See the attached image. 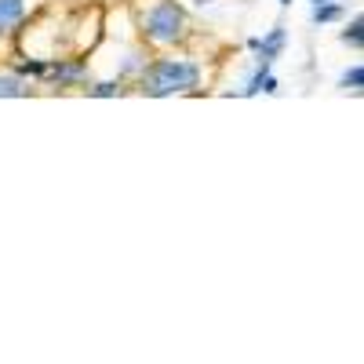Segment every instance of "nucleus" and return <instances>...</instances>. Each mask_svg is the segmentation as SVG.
<instances>
[{
	"instance_id": "obj_10",
	"label": "nucleus",
	"mask_w": 364,
	"mask_h": 364,
	"mask_svg": "<svg viewBox=\"0 0 364 364\" xmlns=\"http://www.w3.org/2000/svg\"><path fill=\"white\" fill-rule=\"evenodd\" d=\"M18 77H44L48 70V58H18V63L11 66Z\"/></svg>"
},
{
	"instance_id": "obj_12",
	"label": "nucleus",
	"mask_w": 364,
	"mask_h": 364,
	"mask_svg": "<svg viewBox=\"0 0 364 364\" xmlns=\"http://www.w3.org/2000/svg\"><path fill=\"white\" fill-rule=\"evenodd\" d=\"M91 95H95V99H113V95H120V80H99L95 87H91Z\"/></svg>"
},
{
	"instance_id": "obj_4",
	"label": "nucleus",
	"mask_w": 364,
	"mask_h": 364,
	"mask_svg": "<svg viewBox=\"0 0 364 364\" xmlns=\"http://www.w3.org/2000/svg\"><path fill=\"white\" fill-rule=\"evenodd\" d=\"M284 44H288V29H284V26H273L266 37H248V48L262 58V63H277L281 51H284Z\"/></svg>"
},
{
	"instance_id": "obj_11",
	"label": "nucleus",
	"mask_w": 364,
	"mask_h": 364,
	"mask_svg": "<svg viewBox=\"0 0 364 364\" xmlns=\"http://www.w3.org/2000/svg\"><path fill=\"white\" fill-rule=\"evenodd\" d=\"M339 87H346V91H360V87H364V66H360V63H353V66L343 73Z\"/></svg>"
},
{
	"instance_id": "obj_8",
	"label": "nucleus",
	"mask_w": 364,
	"mask_h": 364,
	"mask_svg": "<svg viewBox=\"0 0 364 364\" xmlns=\"http://www.w3.org/2000/svg\"><path fill=\"white\" fill-rule=\"evenodd\" d=\"M346 11L343 4H336V0H328V4H314V22L317 26H328V22H339Z\"/></svg>"
},
{
	"instance_id": "obj_14",
	"label": "nucleus",
	"mask_w": 364,
	"mask_h": 364,
	"mask_svg": "<svg viewBox=\"0 0 364 364\" xmlns=\"http://www.w3.org/2000/svg\"><path fill=\"white\" fill-rule=\"evenodd\" d=\"M281 4H284V8H288V4H291V0H281Z\"/></svg>"
},
{
	"instance_id": "obj_3",
	"label": "nucleus",
	"mask_w": 364,
	"mask_h": 364,
	"mask_svg": "<svg viewBox=\"0 0 364 364\" xmlns=\"http://www.w3.org/2000/svg\"><path fill=\"white\" fill-rule=\"evenodd\" d=\"M44 77L58 87H77L87 80V58H48Z\"/></svg>"
},
{
	"instance_id": "obj_13",
	"label": "nucleus",
	"mask_w": 364,
	"mask_h": 364,
	"mask_svg": "<svg viewBox=\"0 0 364 364\" xmlns=\"http://www.w3.org/2000/svg\"><path fill=\"white\" fill-rule=\"evenodd\" d=\"M314 4H328V0H314Z\"/></svg>"
},
{
	"instance_id": "obj_1",
	"label": "nucleus",
	"mask_w": 364,
	"mask_h": 364,
	"mask_svg": "<svg viewBox=\"0 0 364 364\" xmlns=\"http://www.w3.org/2000/svg\"><path fill=\"white\" fill-rule=\"evenodd\" d=\"M200 87V66L193 58H178V55H161L142 70V91L154 99L164 95H186V91Z\"/></svg>"
},
{
	"instance_id": "obj_7",
	"label": "nucleus",
	"mask_w": 364,
	"mask_h": 364,
	"mask_svg": "<svg viewBox=\"0 0 364 364\" xmlns=\"http://www.w3.org/2000/svg\"><path fill=\"white\" fill-rule=\"evenodd\" d=\"M18 95H26V77H18L15 70L8 73H0V99H18Z\"/></svg>"
},
{
	"instance_id": "obj_6",
	"label": "nucleus",
	"mask_w": 364,
	"mask_h": 364,
	"mask_svg": "<svg viewBox=\"0 0 364 364\" xmlns=\"http://www.w3.org/2000/svg\"><path fill=\"white\" fill-rule=\"evenodd\" d=\"M26 18V0H0V37L18 29Z\"/></svg>"
},
{
	"instance_id": "obj_5",
	"label": "nucleus",
	"mask_w": 364,
	"mask_h": 364,
	"mask_svg": "<svg viewBox=\"0 0 364 364\" xmlns=\"http://www.w3.org/2000/svg\"><path fill=\"white\" fill-rule=\"evenodd\" d=\"M259 91H262V95H277V91H281L277 77H273V63H259L252 84L245 87V95H259Z\"/></svg>"
},
{
	"instance_id": "obj_9",
	"label": "nucleus",
	"mask_w": 364,
	"mask_h": 364,
	"mask_svg": "<svg viewBox=\"0 0 364 364\" xmlns=\"http://www.w3.org/2000/svg\"><path fill=\"white\" fill-rule=\"evenodd\" d=\"M343 44H350L353 51L364 48V18H360V15H353V22L343 29Z\"/></svg>"
},
{
	"instance_id": "obj_2",
	"label": "nucleus",
	"mask_w": 364,
	"mask_h": 364,
	"mask_svg": "<svg viewBox=\"0 0 364 364\" xmlns=\"http://www.w3.org/2000/svg\"><path fill=\"white\" fill-rule=\"evenodd\" d=\"M142 37L149 44H157V48H168V44H178L182 37H186V11H182L178 0H154L142 18Z\"/></svg>"
}]
</instances>
